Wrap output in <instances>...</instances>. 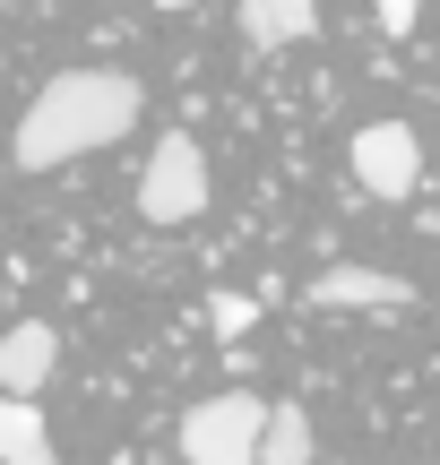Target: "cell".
I'll list each match as a JSON object with an SVG mask.
<instances>
[{"label":"cell","mask_w":440,"mask_h":465,"mask_svg":"<svg viewBox=\"0 0 440 465\" xmlns=\"http://www.w3.org/2000/svg\"><path fill=\"white\" fill-rule=\"evenodd\" d=\"M155 9H190V0H155Z\"/></svg>","instance_id":"12"},{"label":"cell","mask_w":440,"mask_h":465,"mask_svg":"<svg viewBox=\"0 0 440 465\" xmlns=\"http://www.w3.org/2000/svg\"><path fill=\"white\" fill-rule=\"evenodd\" d=\"M372 9H380V26H389V35H415V17H424V0H372Z\"/></svg>","instance_id":"11"},{"label":"cell","mask_w":440,"mask_h":465,"mask_svg":"<svg viewBox=\"0 0 440 465\" xmlns=\"http://www.w3.org/2000/svg\"><path fill=\"white\" fill-rule=\"evenodd\" d=\"M138 113H147V86H138L130 69H61V78H44V95L17 113L9 164H17V173L78 164V155H95V147H113V138H130Z\"/></svg>","instance_id":"1"},{"label":"cell","mask_w":440,"mask_h":465,"mask_svg":"<svg viewBox=\"0 0 440 465\" xmlns=\"http://www.w3.org/2000/svg\"><path fill=\"white\" fill-rule=\"evenodd\" d=\"M320 457V431H311V414L294 397L268 405V440H259V465H311Z\"/></svg>","instance_id":"9"},{"label":"cell","mask_w":440,"mask_h":465,"mask_svg":"<svg viewBox=\"0 0 440 465\" xmlns=\"http://www.w3.org/2000/svg\"><path fill=\"white\" fill-rule=\"evenodd\" d=\"M311 302H320V311H380V319H397V311H415V284L389 276V267L337 259V267H320V276H311Z\"/></svg>","instance_id":"5"},{"label":"cell","mask_w":440,"mask_h":465,"mask_svg":"<svg viewBox=\"0 0 440 465\" xmlns=\"http://www.w3.org/2000/svg\"><path fill=\"white\" fill-rule=\"evenodd\" d=\"M242 35H251V52H285L320 35V0H242Z\"/></svg>","instance_id":"8"},{"label":"cell","mask_w":440,"mask_h":465,"mask_svg":"<svg viewBox=\"0 0 440 465\" xmlns=\"http://www.w3.org/2000/svg\"><path fill=\"white\" fill-rule=\"evenodd\" d=\"M268 440V397L251 388H216L182 414V465H259Z\"/></svg>","instance_id":"2"},{"label":"cell","mask_w":440,"mask_h":465,"mask_svg":"<svg viewBox=\"0 0 440 465\" xmlns=\"http://www.w3.org/2000/svg\"><path fill=\"white\" fill-rule=\"evenodd\" d=\"M52 371H61V336H52L44 319L0 328V388H9V397H44Z\"/></svg>","instance_id":"6"},{"label":"cell","mask_w":440,"mask_h":465,"mask_svg":"<svg viewBox=\"0 0 440 465\" xmlns=\"http://www.w3.org/2000/svg\"><path fill=\"white\" fill-rule=\"evenodd\" d=\"M207 199H216L207 147L190 130H165L155 155H147V173H138V216H147V224H190V216H207Z\"/></svg>","instance_id":"3"},{"label":"cell","mask_w":440,"mask_h":465,"mask_svg":"<svg viewBox=\"0 0 440 465\" xmlns=\"http://www.w3.org/2000/svg\"><path fill=\"white\" fill-rule=\"evenodd\" d=\"M345 164H355V182L372 190V199H415L424 190V138L406 130V121H363L355 147H345Z\"/></svg>","instance_id":"4"},{"label":"cell","mask_w":440,"mask_h":465,"mask_svg":"<svg viewBox=\"0 0 440 465\" xmlns=\"http://www.w3.org/2000/svg\"><path fill=\"white\" fill-rule=\"evenodd\" d=\"M251 319H259L251 293H207V328H216L225 345H242V336H251Z\"/></svg>","instance_id":"10"},{"label":"cell","mask_w":440,"mask_h":465,"mask_svg":"<svg viewBox=\"0 0 440 465\" xmlns=\"http://www.w3.org/2000/svg\"><path fill=\"white\" fill-rule=\"evenodd\" d=\"M0 465H61V449L44 431V397H9L0 388Z\"/></svg>","instance_id":"7"}]
</instances>
